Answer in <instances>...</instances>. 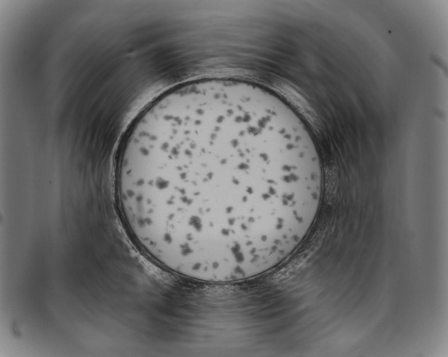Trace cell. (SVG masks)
I'll use <instances>...</instances> for the list:
<instances>
[{"mask_svg": "<svg viewBox=\"0 0 448 357\" xmlns=\"http://www.w3.org/2000/svg\"><path fill=\"white\" fill-rule=\"evenodd\" d=\"M115 180L144 253L174 274L226 283L297 249L318 215L324 173L307 128L281 98L213 78L173 88L140 114Z\"/></svg>", "mask_w": 448, "mask_h": 357, "instance_id": "obj_1", "label": "cell"}]
</instances>
